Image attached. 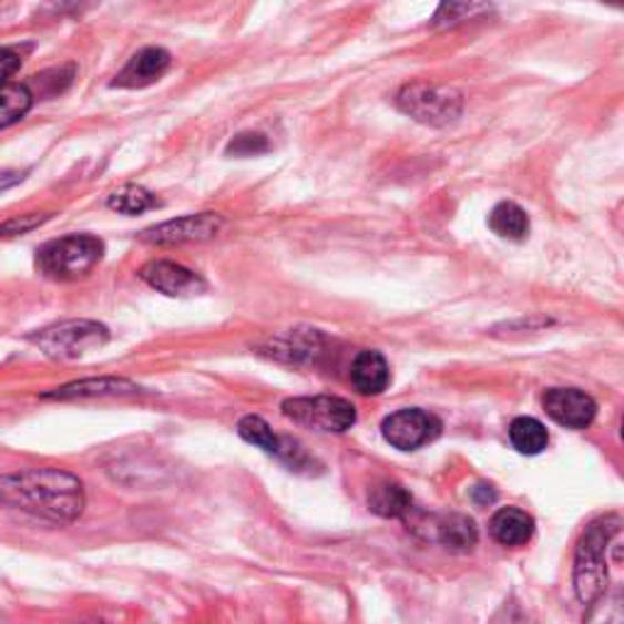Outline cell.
Here are the masks:
<instances>
[{
	"label": "cell",
	"mask_w": 624,
	"mask_h": 624,
	"mask_svg": "<svg viewBox=\"0 0 624 624\" xmlns=\"http://www.w3.org/2000/svg\"><path fill=\"white\" fill-rule=\"evenodd\" d=\"M0 498L34 518L69 524L81 518L85 493L79 475L61 469H24L0 479Z\"/></svg>",
	"instance_id": "1"
},
{
	"label": "cell",
	"mask_w": 624,
	"mask_h": 624,
	"mask_svg": "<svg viewBox=\"0 0 624 624\" xmlns=\"http://www.w3.org/2000/svg\"><path fill=\"white\" fill-rule=\"evenodd\" d=\"M620 532V518L595 520L581 536L573 566V585L583 605H593L607 589V561L605 554L613 536Z\"/></svg>",
	"instance_id": "2"
},
{
	"label": "cell",
	"mask_w": 624,
	"mask_h": 624,
	"mask_svg": "<svg viewBox=\"0 0 624 624\" xmlns=\"http://www.w3.org/2000/svg\"><path fill=\"white\" fill-rule=\"evenodd\" d=\"M105 244L93 235H69L47 242L37 252V268L49 280H79L101 264Z\"/></svg>",
	"instance_id": "3"
},
{
	"label": "cell",
	"mask_w": 624,
	"mask_h": 624,
	"mask_svg": "<svg viewBox=\"0 0 624 624\" xmlns=\"http://www.w3.org/2000/svg\"><path fill=\"white\" fill-rule=\"evenodd\" d=\"M108 339V327L95 320H64L49 325L28 337L30 345H34L42 354H47L49 359L57 361L81 359L85 354L105 347Z\"/></svg>",
	"instance_id": "4"
},
{
	"label": "cell",
	"mask_w": 624,
	"mask_h": 624,
	"mask_svg": "<svg viewBox=\"0 0 624 624\" xmlns=\"http://www.w3.org/2000/svg\"><path fill=\"white\" fill-rule=\"evenodd\" d=\"M398 108L430 127L451 125L463 110V95L447 85L410 83L398 93Z\"/></svg>",
	"instance_id": "5"
},
{
	"label": "cell",
	"mask_w": 624,
	"mask_h": 624,
	"mask_svg": "<svg viewBox=\"0 0 624 624\" xmlns=\"http://www.w3.org/2000/svg\"><path fill=\"white\" fill-rule=\"evenodd\" d=\"M280 410L288 420L320 432H347L357 422V410L351 402L335 396L288 398Z\"/></svg>",
	"instance_id": "6"
},
{
	"label": "cell",
	"mask_w": 624,
	"mask_h": 624,
	"mask_svg": "<svg viewBox=\"0 0 624 624\" xmlns=\"http://www.w3.org/2000/svg\"><path fill=\"white\" fill-rule=\"evenodd\" d=\"M386 442L400 451H412L424 444L434 442L442 432V422L432 412H424L420 408H408L388 415L381 424Z\"/></svg>",
	"instance_id": "7"
},
{
	"label": "cell",
	"mask_w": 624,
	"mask_h": 624,
	"mask_svg": "<svg viewBox=\"0 0 624 624\" xmlns=\"http://www.w3.org/2000/svg\"><path fill=\"white\" fill-rule=\"evenodd\" d=\"M219 229H223V217L217 213L183 215L176 219H166L162 225L146 227L140 235V242L154 244V247H174V244L213 239Z\"/></svg>",
	"instance_id": "8"
},
{
	"label": "cell",
	"mask_w": 624,
	"mask_h": 624,
	"mask_svg": "<svg viewBox=\"0 0 624 624\" xmlns=\"http://www.w3.org/2000/svg\"><path fill=\"white\" fill-rule=\"evenodd\" d=\"M549 418L569 430H585L597 415V406L591 396L579 388H552L542 398Z\"/></svg>",
	"instance_id": "9"
},
{
	"label": "cell",
	"mask_w": 624,
	"mask_h": 624,
	"mask_svg": "<svg viewBox=\"0 0 624 624\" xmlns=\"http://www.w3.org/2000/svg\"><path fill=\"white\" fill-rule=\"evenodd\" d=\"M140 278L146 286L164 293L168 298H188L201 296L205 290V280L191 272V268L174 262H150L140 268Z\"/></svg>",
	"instance_id": "10"
},
{
	"label": "cell",
	"mask_w": 624,
	"mask_h": 624,
	"mask_svg": "<svg viewBox=\"0 0 624 624\" xmlns=\"http://www.w3.org/2000/svg\"><path fill=\"white\" fill-rule=\"evenodd\" d=\"M142 388L137 383L127 381V378H83V381H73L67 386H59L42 396V400H95V398H132L140 396Z\"/></svg>",
	"instance_id": "11"
},
{
	"label": "cell",
	"mask_w": 624,
	"mask_h": 624,
	"mask_svg": "<svg viewBox=\"0 0 624 624\" xmlns=\"http://www.w3.org/2000/svg\"><path fill=\"white\" fill-rule=\"evenodd\" d=\"M171 67V54L162 47H146L142 52L134 54L125 69H122L115 81L113 89H144V85H152L166 73Z\"/></svg>",
	"instance_id": "12"
},
{
	"label": "cell",
	"mask_w": 624,
	"mask_h": 624,
	"mask_svg": "<svg viewBox=\"0 0 624 624\" xmlns=\"http://www.w3.org/2000/svg\"><path fill=\"white\" fill-rule=\"evenodd\" d=\"M317 345H320V335H317L315 329H290V333L268 339L266 345L259 347V354L276 361L300 364L313 357L317 351Z\"/></svg>",
	"instance_id": "13"
},
{
	"label": "cell",
	"mask_w": 624,
	"mask_h": 624,
	"mask_svg": "<svg viewBox=\"0 0 624 624\" xmlns=\"http://www.w3.org/2000/svg\"><path fill=\"white\" fill-rule=\"evenodd\" d=\"M351 383L364 396L383 393L390 383V369L383 354L361 351L351 364Z\"/></svg>",
	"instance_id": "14"
},
{
	"label": "cell",
	"mask_w": 624,
	"mask_h": 624,
	"mask_svg": "<svg viewBox=\"0 0 624 624\" xmlns=\"http://www.w3.org/2000/svg\"><path fill=\"white\" fill-rule=\"evenodd\" d=\"M491 534L503 546H524L534 534V520L520 508H503L491 520Z\"/></svg>",
	"instance_id": "15"
},
{
	"label": "cell",
	"mask_w": 624,
	"mask_h": 624,
	"mask_svg": "<svg viewBox=\"0 0 624 624\" xmlns=\"http://www.w3.org/2000/svg\"><path fill=\"white\" fill-rule=\"evenodd\" d=\"M434 532H437V542L449 549V552L457 554H467L479 544V530H475L473 520L467 515L439 518L434 524Z\"/></svg>",
	"instance_id": "16"
},
{
	"label": "cell",
	"mask_w": 624,
	"mask_h": 624,
	"mask_svg": "<svg viewBox=\"0 0 624 624\" xmlns=\"http://www.w3.org/2000/svg\"><path fill=\"white\" fill-rule=\"evenodd\" d=\"M369 508L378 518L386 520H400L412 510V495L400 483L386 481L371 488L369 493Z\"/></svg>",
	"instance_id": "17"
},
{
	"label": "cell",
	"mask_w": 624,
	"mask_h": 624,
	"mask_svg": "<svg viewBox=\"0 0 624 624\" xmlns=\"http://www.w3.org/2000/svg\"><path fill=\"white\" fill-rule=\"evenodd\" d=\"M488 12H493L491 0H442L434 12L432 24L439 30H451L463 22L481 20Z\"/></svg>",
	"instance_id": "18"
},
{
	"label": "cell",
	"mask_w": 624,
	"mask_h": 624,
	"mask_svg": "<svg viewBox=\"0 0 624 624\" xmlns=\"http://www.w3.org/2000/svg\"><path fill=\"white\" fill-rule=\"evenodd\" d=\"M488 225H491V229L498 237L510 239V242H522L530 235L528 213H524L518 203H510V201H503L493 207L491 217H488Z\"/></svg>",
	"instance_id": "19"
},
{
	"label": "cell",
	"mask_w": 624,
	"mask_h": 624,
	"mask_svg": "<svg viewBox=\"0 0 624 624\" xmlns=\"http://www.w3.org/2000/svg\"><path fill=\"white\" fill-rule=\"evenodd\" d=\"M34 95L24 83H3L0 85V130L16 125L32 110Z\"/></svg>",
	"instance_id": "20"
},
{
	"label": "cell",
	"mask_w": 624,
	"mask_h": 624,
	"mask_svg": "<svg viewBox=\"0 0 624 624\" xmlns=\"http://www.w3.org/2000/svg\"><path fill=\"white\" fill-rule=\"evenodd\" d=\"M508 434H510L512 447H515L520 454H528V457L542 454L549 444L546 427L534 418H515L510 424Z\"/></svg>",
	"instance_id": "21"
},
{
	"label": "cell",
	"mask_w": 624,
	"mask_h": 624,
	"mask_svg": "<svg viewBox=\"0 0 624 624\" xmlns=\"http://www.w3.org/2000/svg\"><path fill=\"white\" fill-rule=\"evenodd\" d=\"M156 205L158 201L154 195L142 186H134V183H127V186H122L108 195V207L120 215H140L144 211H152Z\"/></svg>",
	"instance_id": "22"
},
{
	"label": "cell",
	"mask_w": 624,
	"mask_h": 624,
	"mask_svg": "<svg viewBox=\"0 0 624 624\" xmlns=\"http://www.w3.org/2000/svg\"><path fill=\"white\" fill-rule=\"evenodd\" d=\"M237 432H239L244 442L259 447V449L266 451V454L276 457V451L280 447V437L274 434V430L266 424V420L256 418V415H247V418L239 420Z\"/></svg>",
	"instance_id": "23"
},
{
	"label": "cell",
	"mask_w": 624,
	"mask_h": 624,
	"mask_svg": "<svg viewBox=\"0 0 624 624\" xmlns=\"http://www.w3.org/2000/svg\"><path fill=\"white\" fill-rule=\"evenodd\" d=\"M73 76H76V67H73V64L57 67V69L37 73L34 81L28 85V89L32 91L34 98H52L57 93H64L71 85Z\"/></svg>",
	"instance_id": "24"
},
{
	"label": "cell",
	"mask_w": 624,
	"mask_h": 624,
	"mask_svg": "<svg viewBox=\"0 0 624 624\" xmlns=\"http://www.w3.org/2000/svg\"><path fill=\"white\" fill-rule=\"evenodd\" d=\"M268 140L262 132H242L235 140L227 144L229 156H259L268 152Z\"/></svg>",
	"instance_id": "25"
},
{
	"label": "cell",
	"mask_w": 624,
	"mask_h": 624,
	"mask_svg": "<svg viewBox=\"0 0 624 624\" xmlns=\"http://www.w3.org/2000/svg\"><path fill=\"white\" fill-rule=\"evenodd\" d=\"M52 215H40V213H24V215H16L6 219V223H0V239H10V237H18V235H28V232L42 227L47 219Z\"/></svg>",
	"instance_id": "26"
},
{
	"label": "cell",
	"mask_w": 624,
	"mask_h": 624,
	"mask_svg": "<svg viewBox=\"0 0 624 624\" xmlns=\"http://www.w3.org/2000/svg\"><path fill=\"white\" fill-rule=\"evenodd\" d=\"M22 67V54L16 47H0V85L8 83Z\"/></svg>",
	"instance_id": "27"
},
{
	"label": "cell",
	"mask_w": 624,
	"mask_h": 624,
	"mask_svg": "<svg viewBox=\"0 0 624 624\" xmlns=\"http://www.w3.org/2000/svg\"><path fill=\"white\" fill-rule=\"evenodd\" d=\"M85 0H44V8L42 12L47 16H71V12H76L79 8H83Z\"/></svg>",
	"instance_id": "28"
},
{
	"label": "cell",
	"mask_w": 624,
	"mask_h": 624,
	"mask_svg": "<svg viewBox=\"0 0 624 624\" xmlns=\"http://www.w3.org/2000/svg\"><path fill=\"white\" fill-rule=\"evenodd\" d=\"M471 498L475 500V503L479 505H491V503H495V491H493V485H485V483H481V485H475L473 488V493H471Z\"/></svg>",
	"instance_id": "29"
},
{
	"label": "cell",
	"mask_w": 624,
	"mask_h": 624,
	"mask_svg": "<svg viewBox=\"0 0 624 624\" xmlns=\"http://www.w3.org/2000/svg\"><path fill=\"white\" fill-rule=\"evenodd\" d=\"M18 181H22V174H3V178H0V188L12 186V183H18Z\"/></svg>",
	"instance_id": "30"
},
{
	"label": "cell",
	"mask_w": 624,
	"mask_h": 624,
	"mask_svg": "<svg viewBox=\"0 0 624 624\" xmlns=\"http://www.w3.org/2000/svg\"><path fill=\"white\" fill-rule=\"evenodd\" d=\"M607 3H610V6H617V8H620V6H622V0H607Z\"/></svg>",
	"instance_id": "31"
},
{
	"label": "cell",
	"mask_w": 624,
	"mask_h": 624,
	"mask_svg": "<svg viewBox=\"0 0 624 624\" xmlns=\"http://www.w3.org/2000/svg\"><path fill=\"white\" fill-rule=\"evenodd\" d=\"M0 503H3V498H0Z\"/></svg>",
	"instance_id": "32"
}]
</instances>
